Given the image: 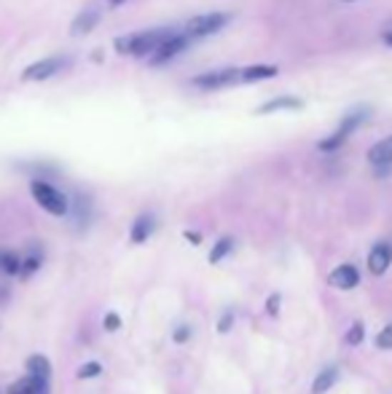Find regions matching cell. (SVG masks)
<instances>
[{
    "label": "cell",
    "instance_id": "4316f807",
    "mask_svg": "<svg viewBox=\"0 0 392 394\" xmlns=\"http://www.w3.org/2000/svg\"><path fill=\"white\" fill-rule=\"evenodd\" d=\"M384 44H387V46H392V33H387V35H384Z\"/></svg>",
    "mask_w": 392,
    "mask_h": 394
},
{
    "label": "cell",
    "instance_id": "cb8c5ba5",
    "mask_svg": "<svg viewBox=\"0 0 392 394\" xmlns=\"http://www.w3.org/2000/svg\"><path fill=\"white\" fill-rule=\"evenodd\" d=\"M231 325H234V314H231V311H226L223 317H221V325H218V330H221V333H228V330H231Z\"/></svg>",
    "mask_w": 392,
    "mask_h": 394
},
{
    "label": "cell",
    "instance_id": "7c38bea8",
    "mask_svg": "<svg viewBox=\"0 0 392 394\" xmlns=\"http://www.w3.org/2000/svg\"><path fill=\"white\" fill-rule=\"evenodd\" d=\"M9 394H49V381L35 378V375H27L22 381L11 383Z\"/></svg>",
    "mask_w": 392,
    "mask_h": 394
},
{
    "label": "cell",
    "instance_id": "9a60e30c",
    "mask_svg": "<svg viewBox=\"0 0 392 394\" xmlns=\"http://www.w3.org/2000/svg\"><path fill=\"white\" fill-rule=\"evenodd\" d=\"M154 226H156V223H154V215H140V218L135 220V226H132V233H129L132 241H135V244L148 241V236L154 233Z\"/></svg>",
    "mask_w": 392,
    "mask_h": 394
},
{
    "label": "cell",
    "instance_id": "7a4b0ae2",
    "mask_svg": "<svg viewBox=\"0 0 392 394\" xmlns=\"http://www.w3.org/2000/svg\"><path fill=\"white\" fill-rule=\"evenodd\" d=\"M169 33H172V30L159 27V30H143V33L119 35L113 46H116V51L121 56H137V59H143V56L156 54V49L167 41Z\"/></svg>",
    "mask_w": 392,
    "mask_h": 394
},
{
    "label": "cell",
    "instance_id": "5bb4252c",
    "mask_svg": "<svg viewBox=\"0 0 392 394\" xmlns=\"http://www.w3.org/2000/svg\"><path fill=\"white\" fill-rule=\"evenodd\" d=\"M338 381V368L336 365H328V368H323L320 370V375L314 378L312 383V394H325V392H331V386Z\"/></svg>",
    "mask_w": 392,
    "mask_h": 394
},
{
    "label": "cell",
    "instance_id": "603a6c76",
    "mask_svg": "<svg viewBox=\"0 0 392 394\" xmlns=\"http://www.w3.org/2000/svg\"><path fill=\"white\" fill-rule=\"evenodd\" d=\"M189 335H191L189 325H180V328L175 330V335H172V338H175V343H186V340H189Z\"/></svg>",
    "mask_w": 392,
    "mask_h": 394
},
{
    "label": "cell",
    "instance_id": "30bf717a",
    "mask_svg": "<svg viewBox=\"0 0 392 394\" xmlns=\"http://www.w3.org/2000/svg\"><path fill=\"white\" fill-rule=\"evenodd\" d=\"M368 164L376 166V169H387L392 166V134L384 137L381 143H376L373 148L368 151Z\"/></svg>",
    "mask_w": 392,
    "mask_h": 394
},
{
    "label": "cell",
    "instance_id": "7402d4cb",
    "mask_svg": "<svg viewBox=\"0 0 392 394\" xmlns=\"http://www.w3.org/2000/svg\"><path fill=\"white\" fill-rule=\"evenodd\" d=\"M102 325H105L108 333H116V330L121 328V319H119V314H105V322Z\"/></svg>",
    "mask_w": 392,
    "mask_h": 394
},
{
    "label": "cell",
    "instance_id": "44dd1931",
    "mask_svg": "<svg viewBox=\"0 0 392 394\" xmlns=\"http://www.w3.org/2000/svg\"><path fill=\"white\" fill-rule=\"evenodd\" d=\"M376 346H379V349H392V322L376 335Z\"/></svg>",
    "mask_w": 392,
    "mask_h": 394
},
{
    "label": "cell",
    "instance_id": "ac0fdd59",
    "mask_svg": "<svg viewBox=\"0 0 392 394\" xmlns=\"http://www.w3.org/2000/svg\"><path fill=\"white\" fill-rule=\"evenodd\" d=\"M231 250H234V239H228V236H223V239H221V241H218V244L213 247V252H210V263H221Z\"/></svg>",
    "mask_w": 392,
    "mask_h": 394
},
{
    "label": "cell",
    "instance_id": "52a82bcc",
    "mask_svg": "<svg viewBox=\"0 0 392 394\" xmlns=\"http://www.w3.org/2000/svg\"><path fill=\"white\" fill-rule=\"evenodd\" d=\"M189 44H191V41L186 38V35H183V33H175V30H172L167 41H164V44L156 49V54L151 56V65H156V67L159 65H167V62H172V59H175L178 54H183Z\"/></svg>",
    "mask_w": 392,
    "mask_h": 394
},
{
    "label": "cell",
    "instance_id": "5b68a950",
    "mask_svg": "<svg viewBox=\"0 0 392 394\" xmlns=\"http://www.w3.org/2000/svg\"><path fill=\"white\" fill-rule=\"evenodd\" d=\"M30 191H33V198L35 204L41 209H46L49 215H54V218H62V215H68V196L62 193V191H56L54 186H49V183H44V180H33V186H30Z\"/></svg>",
    "mask_w": 392,
    "mask_h": 394
},
{
    "label": "cell",
    "instance_id": "d4e9b609",
    "mask_svg": "<svg viewBox=\"0 0 392 394\" xmlns=\"http://www.w3.org/2000/svg\"><path fill=\"white\" fill-rule=\"evenodd\" d=\"M266 311H269L271 317H277V314H280V296H271L269 300H266Z\"/></svg>",
    "mask_w": 392,
    "mask_h": 394
},
{
    "label": "cell",
    "instance_id": "8992f818",
    "mask_svg": "<svg viewBox=\"0 0 392 394\" xmlns=\"http://www.w3.org/2000/svg\"><path fill=\"white\" fill-rule=\"evenodd\" d=\"M65 67H68V59L65 56H46L41 62H33L30 67H24L22 81H27V84H41V81H49L56 73H62Z\"/></svg>",
    "mask_w": 392,
    "mask_h": 394
},
{
    "label": "cell",
    "instance_id": "e0dca14e",
    "mask_svg": "<svg viewBox=\"0 0 392 394\" xmlns=\"http://www.w3.org/2000/svg\"><path fill=\"white\" fill-rule=\"evenodd\" d=\"M0 268L6 274H22V255H16V252H0Z\"/></svg>",
    "mask_w": 392,
    "mask_h": 394
},
{
    "label": "cell",
    "instance_id": "83f0119b",
    "mask_svg": "<svg viewBox=\"0 0 392 394\" xmlns=\"http://www.w3.org/2000/svg\"><path fill=\"white\" fill-rule=\"evenodd\" d=\"M108 3H113V6H121V3H126V0H108Z\"/></svg>",
    "mask_w": 392,
    "mask_h": 394
},
{
    "label": "cell",
    "instance_id": "2e32d148",
    "mask_svg": "<svg viewBox=\"0 0 392 394\" xmlns=\"http://www.w3.org/2000/svg\"><path fill=\"white\" fill-rule=\"evenodd\" d=\"M27 373L30 375H35V378H44V381H49V375H51V362H49V357H44V354H33L30 360H27Z\"/></svg>",
    "mask_w": 392,
    "mask_h": 394
},
{
    "label": "cell",
    "instance_id": "484cf974",
    "mask_svg": "<svg viewBox=\"0 0 392 394\" xmlns=\"http://www.w3.org/2000/svg\"><path fill=\"white\" fill-rule=\"evenodd\" d=\"M183 236H186V239H189L191 244H199V241H202V236H199V233H191V231H186Z\"/></svg>",
    "mask_w": 392,
    "mask_h": 394
},
{
    "label": "cell",
    "instance_id": "ffe728a7",
    "mask_svg": "<svg viewBox=\"0 0 392 394\" xmlns=\"http://www.w3.org/2000/svg\"><path fill=\"white\" fill-rule=\"evenodd\" d=\"M102 373V365L100 362H86V365H81L79 368V378L84 381V378H97Z\"/></svg>",
    "mask_w": 392,
    "mask_h": 394
},
{
    "label": "cell",
    "instance_id": "f1b7e54d",
    "mask_svg": "<svg viewBox=\"0 0 392 394\" xmlns=\"http://www.w3.org/2000/svg\"><path fill=\"white\" fill-rule=\"evenodd\" d=\"M347 3H349V0H347Z\"/></svg>",
    "mask_w": 392,
    "mask_h": 394
},
{
    "label": "cell",
    "instance_id": "ba28073f",
    "mask_svg": "<svg viewBox=\"0 0 392 394\" xmlns=\"http://www.w3.org/2000/svg\"><path fill=\"white\" fill-rule=\"evenodd\" d=\"M392 266V244L387 241H379L373 244V250L368 252V271L373 276L387 274V268Z\"/></svg>",
    "mask_w": 392,
    "mask_h": 394
},
{
    "label": "cell",
    "instance_id": "d6986e66",
    "mask_svg": "<svg viewBox=\"0 0 392 394\" xmlns=\"http://www.w3.org/2000/svg\"><path fill=\"white\" fill-rule=\"evenodd\" d=\"M363 335H366V328H363V322H355V325L349 328L347 335H344V340H347L349 346H358L360 340H363Z\"/></svg>",
    "mask_w": 392,
    "mask_h": 394
},
{
    "label": "cell",
    "instance_id": "8fae6325",
    "mask_svg": "<svg viewBox=\"0 0 392 394\" xmlns=\"http://www.w3.org/2000/svg\"><path fill=\"white\" fill-rule=\"evenodd\" d=\"M97 22H100V11H97V9L81 11L79 16H76V22H73V27H70V33L76 35V38H81V35H89L91 30L97 27Z\"/></svg>",
    "mask_w": 392,
    "mask_h": 394
},
{
    "label": "cell",
    "instance_id": "3957f363",
    "mask_svg": "<svg viewBox=\"0 0 392 394\" xmlns=\"http://www.w3.org/2000/svg\"><path fill=\"white\" fill-rule=\"evenodd\" d=\"M368 113H371L368 108L352 110L349 116H344V118H341V123L336 126V131H333V134H328L325 140H320V145H317V148H320L323 153H333V151H338V148L347 143L349 137H352V134H355V131H358L360 126L366 123Z\"/></svg>",
    "mask_w": 392,
    "mask_h": 394
},
{
    "label": "cell",
    "instance_id": "6da1fadb",
    "mask_svg": "<svg viewBox=\"0 0 392 394\" xmlns=\"http://www.w3.org/2000/svg\"><path fill=\"white\" fill-rule=\"evenodd\" d=\"M280 73L274 65H247V67H223V70H213V73H202L191 84L196 89H228V86H247V84H258V81H269Z\"/></svg>",
    "mask_w": 392,
    "mask_h": 394
},
{
    "label": "cell",
    "instance_id": "277c9868",
    "mask_svg": "<svg viewBox=\"0 0 392 394\" xmlns=\"http://www.w3.org/2000/svg\"><path fill=\"white\" fill-rule=\"evenodd\" d=\"M231 22V14L226 11H215V14H199L189 22L183 24V35L189 41H202V38H210V35L221 33L226 24Z\"/></svg>",
    "mask_w": 392,
    "mask_h": 394
},
{
    "label": "cell",
    "instance_id": "9c48e42d",
    "mask_svg": "<svg viewBox=\"0 0 392 394\" xmlns=\"http://www.w3.org/2000/svg\"><path fill=\"white\" fill-rule=\"evenodd\" d=\"M328 285L336 287V290H352V287H358L360 285L358 268H355V266H349V263L338 266V268H333L331 276H328Z\"/></svg>",
    "mask_w": 392,
    "mask_h": 394
},
{
    "label": "cell",
    "instance_id": "4fadbf2b",
    "mask_svg": "<svg viewBox=\"0 0 392 394\" xmlns=\"http://www.w3.org/2000/svg\"><path fill=\"white\" fill-rule=\"evenodd\" d=\"M303 102L298 97H277L271 99V102H266V105H261V108H256L258 116H269V113H280V110H301Z\"/></svg>",
    "mask_w": 392,
    "mask_h": 394
}]
</instances>
